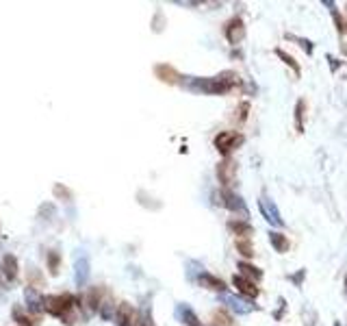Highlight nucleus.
Here are the masks:
<instances>
[{
	"mask_svg": "<svg viewBox=\"0 0 347 326\" xmlns=\"http://www.w3.org/2000/svg\"><path fill=\"white\" fill-rule=\"evenodd\" d=\"M236 83H239V76L234 72H224V74L213 76V78H193L189 83V89L202 92V94H226Z\"/></svg>",
	"mask_w": 347,
	"mask_h": 326,
	"instance_id": "f257e3e1",
	"label": "nucleus"
},
{
	"mask_svg": "<svg viewBox=\"0 0 347 326\" xmlns=\"http://www.w3.org/2000/svg\"><path fill=\"white\" fill-rule=\"evenodd\" d=\"M72 304H74V298H72L70 294H59V296H46L44 298V309L48 311L50 315H54V318H63L70 309H72Z\"/></svg>",
	"mask_w": 347,
	"mask_h": 326,
	"instance_id": "f03ea898",
	"label": "nucleus"
},
{
	"mask_svg": "<svg viewBox=\"0 0 347 326\" xmlns=\"http://www.w3.org/2000/svg\"><path fill=\"white\" fill-rule=\"evenodd\" d=\"M243 141V137L239 133H232V131H226V133H219L215 137V146L217 150L222 152V155H228L230 150H234L239 144Z\"/></svg>",
	"mask_w": 347,
	"mask_h": 326,
	"instance_id": "7ed1b4c3",
	"label": "nucleus"
},
{
	"mask_svg": "<svg viewBox=\"0 0 347 326\" xmlns=\"http://www.w3.org/2000/svg\"><path fill=\"white\" fill-rule=\"evenodd\" d=\"M258 205H261V213H263V217H265V220H267L269 224H273V226H285V220L280 217L278 207H276V202H273L271 198L263 196L261 200H258Z\"/></svg>",
	"mask_w": 347,
	"mask_h": 326,
	"instance_id": "20e7f679",
	"label": "nucleus"
},
{
	"mask_svg": "<svg viewBox=\"0 0 347 326\" xmlns=\"http://www.w3.org/2000/svg\"><path fill=\"white\" fill-rule=\"evenodd\" d=\"M222 300L230 307V309L234 313H239V315H248L254 311V304L250 300H245V298H239V296H232V294H224L222 296Z\"/></svg>",
	"mask_w": 347,
	"mask_h": 326,
	"instance_id": "39448f33",
	"label": "nucleus"
},
{
	"mask_svg": "<svg viewBox=\"0 0 347 326\" xmlns=\"http://www.w3.org/2000/svg\"><path fill=\"white\" fill-rule=\"evenodd\" d=\"M17 270H20V266H17V259L13 255H5L3 261H0V274H3V280H7V283H13V280L17 278Z\"/></svg>",
	"mask_w": 347,
	"mask_h": 326,
	"instance_id": "423d86ee",
	"label": "nucleus"
},
{
	"mask_svg": "<svg viewBox=\"0 0 347 326\" xmlns=\"http://www.w3.org/2000/svg\"><path fill=\"white\" fill-rule=\"evenodd\" d=\"M226 37L230 44H239L243 37H245V26H243V20L241 17H232L230 22L226 26Z\"/></svg>",
	"mask_w": 347,
	"mask_h": 326,
	"instance_id": "0eeeda50",
	"label": "nucleus"
},
{
	"mask_svg": "<svg viewBox=\"0 0 347 326\" xmlns=\"http://www.w3.org/2000/svg\"><path fill=\"white\" fill-rule=\"evenodd\" d=\"M234 172H236V166L230 161V159H226V161H222L217 166V176H219V180L228 187V185H232V180H234Z\"/></svg>",
	"mask_w": 347,
	"mask_h": 326,
	"instance_id": "6e6552de",
	"label": "nucleus"
},
{
	"mask_svg": "<svg viewBox=\"0 0 347 326\" xmlns=\"http://www.w3.org/2000/svg\"><path fill=\"white\" fill-rule=\"evenodd\" d=\"M117 324L120 326H137V313L131 304L122 302L120 309H117Z\"/></svg>",
	"mask_w": 347,
	"mask_h": 326,
	"instance_id": "1a4fd4ad",
	"label": "nucleus"
},
{
	"mask_svg": "<svg viewBox=\"0 0 347 326\" xmlns=\"http://www.w3.org/2000/svg\"><path fill=\"white\" fill-rule=\"evenodd\" d=\"M224 200H226L224 205H226L230 211H239L243 217H248V209H245L241 196H236V194H232V192H224Z\"/></svg>",
	"mask_w": 347,
	"mask_h": 326,
	"instance_id": "9d476101",
	"label": "nucleus"
},
{
	"mask_svg": "<svg viewBox=\"0 0 347 326\" xmlns=\"http://www.w3.org/2000/svg\"><path fill=\"white\" fill-rule=\"evenodd\" d=\"M232 283H234V287L239 289L241 294H245V296H250V298H256V296H258L256 285H254L252 280H248L245 276H234V278H232Z\"/></svg>",
	"mask_w": 347,
	"mask_h": 326,
	"instance_id": "9b49d317",
	"label": "nucleus"
},
{
	"mask_svg": "<svg viewBox=\"0 0 347 326\" xmlns=\"http://www.w3.org/2000/svg\"><path fill=\"white\" fill-rule=\"evenodd\" d=\"M176 315H178V320L180 322H185L187 326H202L198 320V315L189 309L187 304H178V309H176Z\"/></svg>",
	"mask_w": 347,
	"mask_h": 326,
	"instance_id": "f8f14e48",
	"label": "nucleus"
},
{
	"mask_svg": "<svg viewBox=\"0 0 347 326\" xmlns=\"http://www.w3.org/2000/svg\"><path fill=\"white\" fill-rule=\"evenodd\" d=\"M74 270H76V283L83 287V285L87 283V274H89V261H87L85 255H80V257L76 259Z\"/></svg>",
	"mask_w": 347,
	"mask_h": 326,
	"instance_id": "ddd939ff",
	"label": "nucleus"
},
{
	"mask_svg": "<svg viewBox=\"0 0 347 326\" xmlns=\"http://www.w3.org/2000/svg\"><path fill=\"white\" fill-rule=\"evenodd\" d=\"M198 283L202 285V287H206V289H215V292H224V289H226L224 280H219V278H215V276H211V274H206V272H202V274H200Z\"/></svg>",
	"mask_w": 347,
	"mask_h": 326,
	"instance_id": "4468645a",
	"label": "nucleus"
},
{
	"mask_svg": "<svg viewBox=\"0 0 347 326\" xmlns=\"http://www.w3.org/2000/svg\"><path fill=\"white\" fill-rule=\"evenodd\" d=\"M269 241H271V246L276 248V252H280V255H285V252L289 250V239L285 237L282 233H269Z\"/></svg>",
	"mask_w": 347,
	"mask_h": 326,
	"instance_id": "2eb2a0df",
	"label": "nucleus"
},
{
	"mask_svg": "<svg viewBox=\"0 0 347 326\" xmlns=\"http://www.w3.org/2000/svg\"><path fill=\"white\" fill-rule=\"evenodd\" d=\"M228 229L234 231L236 235H241V237H250L252 235V226L248 222H230L228 224Z\"/></svg>",
	"mask_w": 347,
	"mask_h": 326,
	"instance_id": "dca6fc26",
	"label": "nucleus"
},
{
	"mask_svg": "<svg viewBox=\"0 0 347 326\" xmlns=\"http://www.w3.org/2000/svg\"><path fill=\"white\" fill-rule=\"evenodd\" d=\"M26 300H29V304H31V311H35V313H37L41 307H44V300L35 296V289H33V287L26 289Z\"/></svg>",
	"mask_w": 347,
	"mask_h": 326,
	"instance_id": "f3484780",
	"label": "nucleus"
},
{
	"mask_svg": "<svg viewBox=\"0 0 347 326\" xmlns=\"http://www.w3.org/2000/svg\"><path fill=\"white\" fill-rule=\"evenodd\" d=\"M157 74L161 76V80H165V83H174L178 76H176V72H174L169 66H157Z\"/></svg>",
	"mask_w": 347,
	"mask_h": 326,
	"instance_id": "a211bd4d",
	"label": "nucleus"
},
{
	"mask_svg": "<svg viewBox=\"0 0 347 326\" xmlns=\"http://www.w3.org/2000/svg\"><path fill=\"white\" fill-rule=\"evenodd\" d=\"M236 250H239L241 255H245V257H254V248L250 243V237H239L236 239Z\"/></svg>",
	"mask_w": 347,
	"mask_h": 326,
	"instance_id": "6ab92c4d",
	"label": "nucleus"
},
{
	"mask_svg": "<svg viewBox=\"0 0 347 326\" xmlns=\"http://www.w3.org/2000/svg\"><path fill=\"white\" fill-rule=\"evenodd\" d=\"M239 270L243 272L245 276H248V280H250V278H256V280H258V278L263 276V272H261L258 268H254V266H248V263H239Z\"/></svg>",
	"mask_w": 347,
	"mask_h": 326,
	"instance_id": "aec40b11",
	"label": "nucleus"
},
{
	"mask_svg": "<svg viewBox=\"0 0 347 326\" xmlns=\"http://www.w3.org/2000/svg\"><path fill=\"white\" fill-rule=\"evenodd\" d=\"M276 54H278V57H280L282 61H285V63H287V66H291V68H293V72H295V74H299V66H297V63H295V59H293V57H291V54H287V52H282V50H276Z\"/></svg>",
	"mask_w": 347,
	"mask_h": 326,
	"instance_id": "412c9836",
	"label": "nucleus"
},
{
	"mask_svg": "<svg viewBox=\"0 0 347 326\" xmlns=\"http://www.w3.org/2000/svg\"><path fill=\"white\" fill-rule=\"evenodd\" d=\"M48 268H50V274H57L59 272V255L54 250H50V255H48Z\"/></svg>",
	"mask_w": 347,
	"mask_h": 326,
	"instance_id": "4be33fe9",
	"label": "nucleus"
},
{
	"mask_svg": "<svg viewBox=\"0 0 347 326\" xmlns=\"http://www.w3.org/2000/svg\"><path fill=\"white\" fill-rule=\"evenodd\" d=\"M295 120H297V131L302 133L304 131V122H302V117H304V100H299L297 103V109H295Z\"/></svg>",
	"mask_w": 347,
	"mask_h": 326,
	"instance_id": "5701e85b",
	"label": "nucleus"
},
{
	"mask_svg": "<svg viewBox=\"0 0 347 326\" xmlns=\"http://www.w3.org/2000/svg\"><path fill=\"white\" fill-rule=\"evenodd\" d=\"M13 318L20 322V324H26V326H33V324H35L26 313H20V307H15V309H13Z\"/></svg>",
	"mask_w": 347,
	"mask_h": 326,
	"instance_id": "b1692460",
	"label": "nucleus"
},
{
	"mask_svg": "<svg viewBox=\"0 0 347 326\" xmlns=\"http://www.w3.org/2000/svg\"><path fill=\"white\" fill-rule=\"evenodd\" d=\"M54 196H61V198H66V200H68L70 192H68V189L63 187V185H54Z\"/></svg>",
	"mask_w": 347,
	"mask_h": 326,
	"instance_id": "393cba45",
	"label": "nucleus"
},
{
	"mask_svg": "<svg viewBox=\"0 0 347 326\" xmlns=\"http://www.w3.org/2000/svg\"><path fill=\"white\" fill-rule=\"evenodd\" d=\"M291 39H295V42H299V46H302V48H304V50H306L308 54H310V52H313V46H310V42H308V39H299V37H291Z\"/></svg>",
	"mask_w": 347,
	"mask_h": 326,
	"instance_id": "a878e982",
	"label": "nucleus"
},
{
	"mask_svg": "<svg viewBox=\"0 0 347 326\" xmlns=\"http://www.w3.org/2000/svg\"><path fill=\"white\" fill-rule=\"evenodd\" d=\"M345 283H347V278H345Z\"/></svg>",
	"mask_w": 347,
	"mask_h": 326,
	"instance_id": "bb28decb",
	"label": "nucleus"
},
{
	"mask_svg": "<svg viewBox=\"0 0 347 326\" xmlns=\"http://www.w3.org/2000/svg\"><path fill=\"white\" fill-rule=\"evenodd\" d=\"M336 326H339V324H336Z\"/></svg>",
	"mask_w": 347,
	"mask_h": 326,
	"instance_id": "cd10ccee",
	"label": "nucleus"
}]
</instances>
